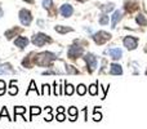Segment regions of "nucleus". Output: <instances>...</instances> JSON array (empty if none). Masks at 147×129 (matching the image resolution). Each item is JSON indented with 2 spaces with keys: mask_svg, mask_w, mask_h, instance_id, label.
I'll list each match as a JSON object with an SVG mask.
<instances>
[{
  "mask_svg": "<svg viewBox=\"0 0 147 129\" xmlns=\"http://www.w3.org/2000/svg\"><path fill=\"white\" fill-rule=\"evenodd\" d=\"M20 21L23 26H28L32 21V16H31L30 10L27 9H21L20 10Z\"/></svg>",
  "mask_w": 147,
  "mask_h": 129,
  "instance_id": "nucleus-3",
  "label": "nucleus"
},
{
  "mask_svg": "<svg viewBox=\"0 0 147 129\" xmlns=\"http://www.w3.org/2000/svg\"><path fill=\"white\" fill-rule=\"evenodd\" d=\"M99 23H101V25H107V23H109V16L102 14V17L99 18Z\"/></svg>",
  "mask_w": 147,
  "mask_h": 129,
  "instance_id": "nucleus-24",
  "label": "nucleus"
},
{
  "mask_svg": "<svg viewBox=\"0 0 147 129\" xmlns=\"http://www.w3.org/2000/svg\"><path fill=\"white\" fill-rule=\"evenodd\" d=\"M16 32H18V28L17 27L13 28V30H10V31H7V32H5V36H7V39H12L13 35H14Z\"/></svg>",
  "mask_w": 147,
  "mask_h": 129,
  "instance_id": "nucleus-22",
  "label": "nucleus"
},
{
  "mask_svg": "<svg viewBox=\"0 0 147 129\" xmlns=\"http://www.w3.org/2000/svg\"><path fill=\"white\" fill-rule=\"evenodd\" d=\"M45 111H47V112H51V111H52V109L48 106V107H45Z\"/></svg>",
  "mask_w": 147,
  "mask_h": 129,
  "instance_id": "nucleus-36",
  "label": "nucleus"
},
{
  "mask_svg": "<svg viewBox=\"0 0 147 129\" xmlns=\"http://www.w3.org/2000/svg\"><path fill=\"white\" fill-rule=\"evenodd\" d=\"M76 92H78L79 96H84V94L86 93V86L84 85V84H80V85L76 88Z\"/></svg>",
  "mask_w": 147,
  "mask_h": 129,
  "instance_id": "nucleus-19",
  "label": "nucleus"
},
{
  "mask_svg": "<svg viewBox=\"0 0 147 129\" xmlns=\"http://www.w3.org/2000/svg\"><path fill=\"white\" fill-rule=\"evenodd\" d=\"M69 114L71 115V122H75L76 120V118H78V109H76V107H70V110H69Z\"/></svg>",
  "mask_w": 147,
  "mask_h": 129,
  "instance_id": "nucleus-15",
  "label": "nucleus"
},
{
  "mask_svg": "<svg viewBox=\"0 0 147 129\" xmlns=\"http://www.w3.org/2000/svg\"><path fill=\"white\" fill-rule=\"evenodd\" d=\"M54 59H56V57H54L53 53H51V52H43V53L38 54L35 57V63L39 66H48Z\"/></svg>",
  "mask_w": 147,
  "mask_h": 129,
  "instance_id": "nucleus-1",
  "label": "nucleus"
},
{
  "mask_svg": "<svg viewBox=\"0 0 147 129\" xmlns=\"http://www.w3.org/2000/svg\"><path fill=\"white\" fill-rule=\"evenodd\" d=\"M84 59H85L86 65H88V71H89V72H93V71L96 70V67H97V58H96V56H94V54H92V53H88V54H85Z\"/></svg>",
  "mask_w": 147,
  "mask_h": 129,
  "instance_id": "nucleus-5",
  "label": "nucleus"
},
{
  "mask_svg": "<svg viewBox=\"0 0 147 129\" xmlns=\"http://www.w3.org/2000/svg\"><path fill=\"white\" fill-rule=\"evenodd\" d=\"M3 116H7L8 119H9V115H8V110H7V107H3V110H1V114H0V119H1Z\"/></svg>",
  "mask_w": 147,
  "mask_h": 129,
  "instance_id": "nucleus-31",
  "label": "nucleus"
},
{
  "mask_svg": "<svg viewBox=\"0 0 147 129\" xmlns=\"http://www.w3.org/2000/svg\"><path fill=\"white\" fill-rule=\"evenodd\" d=\"M43 94H49V85H47V84L43 85Z\"/></svg>",
  "mask_w": 147,
  "mask_h": 129,
  "instance_id": "nucleus-33",
  "label": "nucleus"
},
{
  "mask_svg": "<svg viewBox=\"0 0 147 129\" xmlns=\"http://www.w3.org/2000/svg\"><path fill=\"white\" fill-rule=\"evenodd\" d=\"M121 16H123V13L120 12V10H116V12L112 14V17H111V27L112 28H115L116 27V25H117V22H119L120 20H121Z\"/></svg>",
  "mask_w": 147,
  "mask_h": 129,
  "instance_id": "nucleus-11",
  "label": "nucleus"
},
{
  "mask_svg": "<svg viewBox=\"0 0 147 129\" xmlns=\"http://www.w3.org/2000/svg\"><path fill=\"white\" fill-rule=\"evenodd\" d=\"M30 112H31V118H32L34 115H39V114H40L41 110H40V107L32 106V107H31V110H30Z\"/></svg>",
  "mask_w": 147,
  "mask_h": 129,
  "instance_id": "nucleus-21",
  "label": "nucleus"
},
{
  "mask_svg": "<svg viewBox=\"0 0 147 129\" xmlns=\"http://www.w3.org/2000/svg\"><path fill=\"white\" fill-rule=\"evenodd\" d=\"M79 1H84V0H79Z\"/></svg>",
  "mask_w": 147,
  "mask_h": 129,
  "instance_id": "nucleus-39",
  "label": "nucleus"
},
{
  "mask_svg": "<svg viewBox=\"0 0 147 129\" xmlns=\"http://www.w3.org/2000/svg\"><path fill=\"white\" fill-rule=\"evenodd\" d=\"M23 1H27V3H32L34 0H23Z\"/></svg>",
  "mask_w": 147,
  "mask_h": 129,
  "instance_id": "nucleus-37",
  "label": "nucleus"
},
{
  "mask_svg": "<svg viewBox=\"0 0 147 129\" xmlns=\"http://www.w3.org/2000/svg\"><path fill=\"white\" fill-rule=\"evenodd\" d=\"M110 74H111V75H121L123 74L121 66L117 65V63H112L110 66Z\"/></svg>",
  "mask_w": 147,
  "mask_h": 129,
  "instance_id": "nucleus-12",
  "label": "nucleus"
},
{
  "mask_svg": "<svg viewBox=\"0 0 147 129\" xmlns=\"http://www.w3.org/2000/svg\"><path fill=\"white\" fill-rule=\"evenodd\" d=\"M26 112V109L23 106H16L14 107V115H16V118H17V115L18 114H21V115H23ZM16 120V119H14Z\"/></svg>",
  "mask_w": 147,
  "mask_h": 129,
  "instance_id": "nucleus-18",
  "label": "nucleus"
},
{
  "mask_svg": "<svg viewBox=\"0 0 147 129\" xmlns=\"http://www.w3.org/2000/svg\"><path fill=\"white\" fill-rule=\"evenodd\" d=\"M138 45V39L137 38H133V36H127L124 39V47H127L129 51H133L136 49Z\"/></svg>",
  "mask_w": 147,
  "mask_h": 129,
  "instance_id": "nucleus-6",
  "label": "nucleus"
},
{
  "mask_svg": "<svg viewBox=\"0 0 147 129\" xmlns=\"http://www.w3.org/2000/svg\"><path fill=\"white\" fill-rule=\"evenodd\" d=\"M28 44V39L25 38V36H20V38H17L14 40V45L18 47V48H25V47H27Z\"/></svg>",
  "mask_w": 147,
  "mask_h": 129,
  "instance_id": "nucleus-10",
  "label": "nucleus"
},
{
  "mask_svg": "<svg viewBox=\"0 0 147 129\" xmlns=\"http://www.w3.org/2000/svg\"><path fill=\"white\" fill-rule=\"evenodd\" d=\"M14 70L12 68V66L9 63H4L0 65V75H5V74H13Z\"/></svg>",
  "mask_w": 147,
  "mask_h": 129,
  "instance_id": "nucleus-13",
  "label": "nucleus"
},
{
  "mask_svg": "<svg viewBox=\"0 0 147 129\" xmlns=\"http://www.w3.org/2000/svg\"><path fill=\"white\" fill-rule=\"evenodd\" d=\"M48 41H51V38L49 36H47L45 34H36L35 36H34V39H32V43H34V45H36V47H43L45 43H48Z\"/></svg>",
  "mask_w": 147,
  "mask_h": 129,
  "instance_id": "nucleus-4",
  "label": "nucleus"
},
{
  "mask_svg": "<svg viewBox=\"0 0 147 129\" xmlns=\"http://www.w3.org/2000/svg\"><path fill=\"white\" fill-rule=\"evenodd\" d=\"M65 119H66V116H65V114H63V112H58V114H57L56 120H58V122H63Z\"/></svg>",
  "mask_w": 147,
  "mask_h": 129,
  "instance_id": "nucleus-29",
  "label": "nucleus"
},
{
  "mask_svg": "<svg viewBox=\"0 0 147 129\" xmlns=\"http://www.w3.org/2000/svg\"><path fill=\"white\" fill-rule=\"evenodd\" d=\"M110 38H111V35H110L109 32H106V31H98V32H96L93 35V39L94 41H96L97 44H105L107 40H110Z\"/></svg>",
  "mask_w": 147,
  "mask_h": 129,
  "instance_id": "nucleus-2",
  "label": "nucleus"
},
{
  "mask_svg": "<svg viewBox=\"0 0 147 129\" xmlns=\"http://www.w3.org/2000/svg\"><path fill=\"white\" fill-rule=\"evenodd\" d=\"M43 7L45 9H51L52 8V0H43Z\"/></svg>",
  "mask_w": 147,
  "mask_h": 129,
  "instance_id": "nucleus-28",
  "label": "nucleus"
},
{
  "mask_svg": "<svg viewBox=\"0 0 147 129\" xmlns=\"http://www.w3.org/2000/svg\"><path fill=\"white\" fill-rule=\"evenodd\" d=\"M57 111H58V112H63V111H65V109L61 106V107H58V109H57Z\"/></svg>",
  "mask_w": 147,
  "mask_h": 129,
  "instance_id": "nucleus-35",
  "label": "nucleus"
},
{
  "mask_svg": "<svg viewBox=\"0 0 147 129\" xmlns=\"http://www.w3.org/2000/svg\"><path fill=\"white\" fill-rule=\"evenodd\" d=\"M107 54H110L112 59H120L123 56V52H121V49H119V48H111L107 51Z\"/></svg>",
  "mask_w": 147,
  "mask_h": 129,
  "instance_id": "nucleus-8",
  "label": "nucleus"
},
{
  "mask_svg": "<svg viewBox=\"0 0 147 129\" xmlns=\"http://www.w3.org/2000/svg\"><path fill=\"white\" fill-rule=\"evenodd\" d=\"M14 83H16V80L10 81V88H9V94L10 96H16V94L18 93V88L17 86H14Z\"/></svg>",
  "mask_w": 147,
  "mask_h": 129,
  "instance_id": "nucleus-16",
  "label": "nucleus"
},
{
  "mask_svg": "<svg viewBox=\"0 0 147 129\" xmlns=\"http://www.w3.org/2000/svg\"><path fill=\"white\" fill-rule=\"evenodd\" d=\"M89 93H90L92 96H96L97 94V84H92V85L89 86Z\"/></svg>",
  "mask_w": 147,
  "mask_h": 129,
  "instance_id": "nucleus-26",
  "label": "nucleus"
},
{
  "mask_svg": "<svg viewBox=\"0 0 147 129\" xmlns=\"http://www.w3.org/2000/svg\"><path fill=\"white\" fill-rule=\"evenodd\" d=\"M59 12H61V14L63 16V17H70L74 13V9L70 4H63L61 7V9H59Z\"/></svg>",
  "mask_w": 147,
  "mask_h": 129,
  "instance_id": "nucleus-9",
  "label": "nucleus"
},
{
  "mask_svg": "<svg viewBox=\"0 0 147 129\" xmlns=\"http://www.w3.org/2000/svg\"><path fill=\"white\" fill-rule=\"evenodd\" d=\"M98 107H96V110H94V115H93V119L96 120V122H99V120L102 119V115H101V112H99L98 114Z\"/></svg>",
  "mask_w": 147,
  "mask_h": 129,
  "instance_id": "nucleus-25",
  "label": "nucleus"
},
{
  "mask_svg": "<svg viewBox=\"0 0 147 129\" xmlns=\"http://www.w3.org/2000/svg\"><path fill=\"white\" fill-rule=\"evenodd\" d=\"M66 71L69 74H74V75H76V74H79V71L76 70L74 66H66Z\"/></svg>",
  "mask_w": 147,
  "mask_h": 129,
  "instance_id": "nucleus-23",
  "label": "nucleus"
},
{
  "mask_svg": "<svg viewBox=\"0 0 147 129\" xmlns=\"http://www.w3.org/2000/svg\"><path fill=\"white\" fill-rule=\"evenodd\" d=\"M112 9H114V4H109V5H106V7H102L103 12H109V10H112Z\"/></svg>",
  "mask_w": 147,
  "mask_h": 129,
  "instance_id": "nucleus-32",
  "label": "nucleus"
},
{
  "mask_svg": "<svg viewBox=\"0 0 147 129\" xmlns=\"http://www.w3.org/2000/svg\"><path fill=\"white\" fill-rule=\"evenodd\" d=\"M5 88H7V84H5L4 80H0V96H3L5 92Z\"/></svg>",
  "mask_w": 147,
  "mask_h": 129,
  "instance_id": "nucleus-27",
  "label": "nucleus"
},
{
  "mask_svg": "<svg viewBox=\"0 0 147 129\" xmlns=\"http://www.w3.org/2000/svg\"><path fill=\"white\" fill-rule=\"evenodd\" d=\"M54 30H56L57 32H59V34H66V32L72 31V28L71 27H67V26H56V27H54Z\"/></svg>",
  "mask_w": 147,
  "mask_h": 129,
  "instance_id": "nucleus-14",
  "label": "nucleus"
},
{
  "mask_svg": "<svg viewBox=\"0 0 147 129\" xmlns=\"http://www.w3.org/2000/svg\"><path fill=\"white\" fill-rule=\"evenodd\" d=\"M83 54V48L79 45H71L69 48V57L70 58H76V57Z\"/></svg>",
  "mask_w": 147,
  "mask_h": 129,
  "instance_id": "nucleus-7",
  "label": "nucleus"
},
{
  "mask_svg": "<svg viewBox=\"0 0 147 129\" xmlns=\"http://www.w3.org/2000/svg\"><path fill=\"white\" fill-rule=\"evenodd\" d=\"M1 16H3V9L0 8V17H1Z\"/></svg>",
  "mask_w": 147,
  "mask_h": 129,
  "instance_id": "nucleus-38",
  "label": "nucleus"
},
{
  "mask_svg": "<svg viewBox=\"0 0 147 129\" xmlns=\"http://www.w3.org/2000/svg\"><path fill=\"white\" fill-rule=\"evenodd\" d=\"M137 23L141 26H147V20L143 14H138L137 16Z\"/></svg>",
  "mask_w": 147,
  "mask_h": 129,
  "instance_id": "nucleus-17",
  "label": "nucleus"
},
{
  "mask_svg": "<svg viewBox=\"0 0 147 129\" xmlns=\"http://www.w3.org/2000/svg\"><path fill=\"white\" fill-rule=\"evenodd\" d=\"M52 119H53V116H52L51 114H48V115H47V116H45V122H51Z\"/></svg>",
  "mask_w": 147,
  "mask_h": 129,
  "instance_id": "nucleus-34",
  "label": "nucleus"
},
{
  "mask_svg": "<svg viewBox=\"0 0 147 129\" xmlns=\"http://www.w3.org/2000/svg\"><path fill=\"white\" fill-rule=\"evenodd\" d=\"M32 91L38 92V89H36V88H35V81H34V80H32V81H31V83H30V88H28V89H27V94H28V93H30V92H32Z\"/></svg>",
  "mask_w": 147,
  "mask_h": 129,
  "instance_id": "nucleus-30",
  "label": "nucleus"
},
{
  "mask_svg": "<svg viewBox=\"0 0 147 129\" xmlns=\"http://www.w3.org/2000/svg\"><path fill=\"white\" fill-rule=\"evenodd\" d=\"M72 93H74V86L71 84H66V85H65V94H66V96H71Z\"/></svg>",
  "mask_w": 147,
  "mask_h": 129,
  "instance_id": "nucleus-20",
  "label": "nucleus"
}]
</instances>
